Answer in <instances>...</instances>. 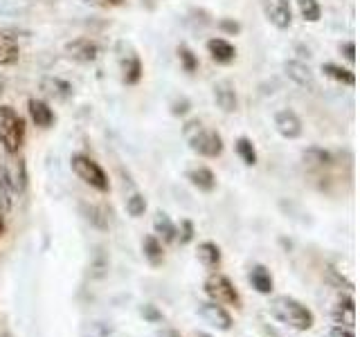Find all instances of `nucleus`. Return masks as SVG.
<instances>
[{
    "label": "nucleus",
    "mask_w": 360,
    "mask_h": 337,
    "mask_svg": "<svg viewBox=\"0 0 360 337\" xmlns=\"http://www.w3.org/2000/svg\"><path fill=\"white\" fill-rule=\"evenodd\" d=\"M158 337H180V333L174 331V329H167V331H162V333H158Z\"/></svg>",
    "instance_id": "39"
},
{
    "label": "nucleus",
    "mask_w": 360,
    "mask_h": 337,
    "mask_svg": "<svg viewBox=\"0 0 360 337\" xmlns=\"http://www.w3.org/2000/svg\"><path fill=\"white\" fill-rule=\"evenodd\" d=\"M14 191H11V185L7 180V173H5V166L0 164V213H9L11 205H14Z\"/></svg>",
    "instance_id": "26"
},
{
    "label": "nucleus",
    "mask_w": 360,
    "mask_h": 337,
    "mask_svg": "<svg viewBox=\"0 0 360 337\" xmlns=\"http://www.w3.org/2000/svg\"><path fill=\"white\" fill-rule=\"evenodd\" d=\"M187 180H189L191 187H196L198 191H202V194H212V191L217 189V176H214V171L207 166L189 168Z\"/></svg>",
    "instance_id": "19"
},
{
    "label": "nucleus",
    "mask_w": 360,
    "mask_h": 337,
    "mask_svg": "<svg viewBox=\"0 0 360 337\" xmlns=\"http://www.w3.org/2000/svg\"><path fill=\"white\" fill-rule=\"evenodd\" d=\"M30 3H32V0H30Z\"/></svg>",
    "instance_id": "43"
},
{
    "label": "nucleus",
    "mask_w": 360,
    "mask_h": 337,
    "mask_svg": "<svg viewBox=\"0 0 360 337\" xmlns=\"http://www.w3.org/2000/svg\"><path fill=\"white\" fill-rule=\"evenodd\" d=\"M268 312L270 317H275L279 324L288 326L292 331H309L315 324V315L309 306H304L302 301L288 295H277L270 299L268 303Z\"/></svg>",
    "instance_id": "1"
},
{
    "label": "nucleus",
    "mask_w": 360,
    "mask_h": 337,
    "mask_svg": "<svg viewBox=\"0 0 360 337\" xmlns=\"http://www.w3.org/2000/svg\"><path fill=\"white\" fill-rule=\"evenodd\" d=\"M234 151H236V155L241 157V162L245 164V166H255L257 164V149H255V144H252V140L250 138H239L234 142Z\"/></svg>",
    "instance_id": "25"
},
{
    "label": "nucleus",
    "mask_w": 360,
    "mask_h": 337,
    "mask_svg": "<svg viewBox=\"0 0 360 337\" xmlns=\"http://www.w3.org/2000/svg\"><path fill=\"white\" fill-rule=\"evenodd\" d=\"M11 160L9 164H5V173H7V180H9V185H11V191L14 194H22V191L27 189V164L25 160H22V155L14 153V155H9Z\"/></svg>",
    "instance_id": "10"
},
{
    "label": "nucleus",
    "mask_w": 360,
    "mask_h": 337,
    "mask_svg": "<svg viewBox=\"0 0 360 337\" xmlns=\"http://www.w3.org/2000/svg\"><path fill=\"white\" fill-rule=\"evenodd\" d=\"M39 88H41V93L45 97L54 99V101H68L75 93L72 84H68L65 79H61V77H43Z\"/></svg>",
    "instance_id": "14"
},
{
    "label": "nucleus",
    "mask_w": 360,
    "mask_h": 337,
    "mask_svg": "<svg viewBox=\"0 0 360 337\" xmlns=\"http://www.w3.org/2000/svg\"><path fill=\"white\" fill-rule=\"evenodd\" d=\"M153 230H155V236L160 239L162 243H174L176 241V223L167 216L165 211H158L155 218H153Z\"/></svg>",
    "instance_id": "23"
},
{
    "label": "nucleus",
    "mask_w": 360,
    "mask_h": 337,
    "mask_svg": "<svg viewBox=\"0 0 360 337\" xmlns=\"http://www.w3.org/2000/svg\"><path fill=\"white\" fill-rule=\"evenodd\" d=\"M302 160H304V164H307V166L318 168V166L331 164V153L324 151V149H318V146H311V149H307V151L302 153Z\"/></svg>",
    "instance_id": "28"
},
{
    "label": "nucleus",
    "mask_w": 360,
    "mask_h": 337,
    "mask_svg": "<svg viewBox=\"0 0 360 337\" xmlns=\"http://www.w3.org/2000/svg\"><path fill=\"white\" fill-rule=\"evenodd\" d=\"M142 3H146V5H149V7H153V0H142Z\"/></svg>",
    "instance_id": "42"
},
{
    "label": "nucleus",
    "mask_w": 360,
    "mask_h": 337,
    "mask_svg": "<svg viewBox=\"0 0 360 337\" xmlns=\"http://www.w3.org/2000/svg\"><path fill=\"white\" fill-rule=\"evenodd\" d=\"M27 112H30V119H32L34 126L43 128V131L52 128L54 121H56V115H54V110L50 108L48 101L37 99V97H32L27 101Z\"/></svg>",
    "instance_id": "13"
},
{
    "label": "nucleus",
    "mask_w": 360,
    "mask_h": 337,
    "mask_svg": "<svg viewBox=\"0 0 360 337\" xmlns=\"http://www.w3.org/2000/svg\"><path fill=\"white\" fill-rule=\"evenodd\" d=\"M219 29L225 32V34H232V37H234V34L241 32V25L236 20H232V18H221L219 20Z\"/></svg>",
    "instance_id": "35"
},
{
    "label": "nucleus",
    "mask_w": 360,
    "mask_h": 337,
    "mask_svg": "<svg viewBox=\"0 0 360 337\" xmlns=\"http://www.w3.org/2000/svg\"><path fill=\"white\" fill-rule=\"evenodd\" d=\"M183 135L187 146L194 153L202 155V157H219L223 153V138L219 131H212L202 126L200 119H189L183 126Z\"/></svg>",
    "instance_id": "2"
},
{
    "label": "nucleus",
    "mask_w": 360,
    "mask_h": 337,
    "mask_svg": "<svg viewBox=\"0 0 360 337\" xmlns=\"http://www.w3.org/2000/svg\"><path fill=\"white\" fill-rule=\"evenodd\" d=\"M117 63H120V72H122V84H127V86L140 84V79L144 74L142 59L127 41L117 43Z\"/></svg>",
    "instance_id": "6"
},
{
    "label": "nucleus",
    "mask_w": 360,
    "mask_h": 337,
    "mask_svg": "<svg viewBox=\"0 0 360 337\" xmlns=\"http://www.w3.org/2000/svg\"><path fill=\"white\" fill-rule=\"evenodd\" d=\"M84 3L93 5V7H101V9H110V7L124 5V0H84Z\"/></svg>",
    "instance_id": "37"
},
{
    "label": "nucleus",
    "mask_w": 360,
    "mask_h": 337,
    "mask_svg": "<svg viewBox=\"0 0 360 337\" xmlns=\"http://www.w3.org/2000/svg\"><path fill=\"white\" fill-rule=\"evenodd\" d=\"M20 59V45L16 37H11L9 32L0 29V67L14 65Z\"/></svg>",
    "instance_id": "18"
},
{
    "label": "nucleus",
    "mask_w": 360,
    "mask_h": 337,
    "mask_svg": "<svg viewBox=\"0 0 360 337\" xmlns=\"http://www.w3.org/2000/svg\"><path fill=\"white\" fill-rule=\"evenodd\" d=\"M27 138V126L25 119H22L16 108L11 106H0V144L7 155L20 153L22 144H25Z\"/></svg>",
    "instance_id": "3"
},
{
    "label": "nucleus",
    "mask_w": 360,
    "mask_h": 337,
    "mask_svg": "<svg viewBox=\"0 0 360 337\" xmlns=\"http://www.w3.org/2000/svg\"><path fill=\"white\" fill-rule=\"evenodd\" d=\"M340 52L345 54V59H347L349 63H354V61H356V43H354V41L342 43V45H340Z\"/></svg>",
    "instance_id": "36"
},
{
    "label": "nucleus",
    "mask_w": 360,
    "mask_h": 337,
    "mask_svg": "<svg viewBox=\"0 0 360 337\" xmlns=\"http://www.w3.org/2000/svg\"><path fill=\"white\" fill-rule=\"evenodd\" d=\"M127 211H129V216H133V218L144 216V211H146V198L142 194L129 196L127 198Z\"/></svg>",
    "instance_id": "30"
},
{
    "label": "nucleus",
    "mask_w": 360,
    "mask_h": 337,
    "mask_svg": "<svg viewBox=\"0 0 360 337\" xmlns=\"http://www.w3.org/2000/svg\"><path fill=\"white\" fill-rule=\"evenodd\" d=\"M196 258L198 261L205 265L207 270H219V265H221V258H223V254H221V247L214 243V241H202V243H198V247H196Z\"/></svg>",
    "instance_id": "21"
},
{
    "label": "nucleus",
    "mask_w": 360,
    "mask_h": 337,
    "mask_svg": "<svg viewBox=\"0 0 360 337\" xmlns=\"http://www.w3.org/2000/svg\"><path fill=\"white\" fill-rule=\"evenodd\" d=\"M212 93H214V101H217V106L223 112H228V115L236 112V108H239V97H236V88H234L232 81H228V79H221V81L214 84Z\"/></svg>",
    "instance_id": "12"
},
{
    "label": "nucleus",
    "mask_w": 360,
    "mask_h": 337,
    "mask_svg": "<svg viewBox=\"0 0 360 337\" xmlns=\"http://www.w3.org/2000/svg\"><path fill=\"white\" fill-rule=\"evenodd\" d=\"M329 337H356L354 329H345V326H333L329 331Z\"/></svg>",
    "instance_id": "38"
},
{
    "label": "nucleus",
    "mask_w": 360,
    "mask_h": 337,
    "mask_svg": "<svg viewBox=\"0 0 360 337\" xmlns=\"http://www.w3.org/2000/svg\"><path fill=\"white\" fill-rule=\"evenodd\" d=\"M264 16L273 27L288 29L292 25V5L290 0H262Z\"/></svg>",
    "instance_id": "7"
},
{
    "label": "nucleus",
    "mask_w": 360,
    "mask_h": 337,
    "mask_svg": "<svg viewBox=\"0 0 360 337\" xmlns=\"http://www.w3.org/2000/svg\"><path fill=\"white\" fill-rule=\"evenodd\" d=\"M202 290H205V295L210 297V301H217V303H221V306L241 308L239 290H236L232 281L225 275H221V272H212L205 279V284H202Z\"/></svg>",
    "instance_id": "5"
},
{
    "label": "nucleus",
    "mask_w": 360,
    "mask_h": 337,
    "mask_svg": "<svg viewBox=\"0 0 360 337\" xmlns=\"http://www.w3.org/2000/svg\"><path fill=\"white\" fill-rule=\"evenodd\" d=\"M65 54L77 63H93L99 56V45L95 41L82 37V39H75L65 45Z\"/></svg>",
    "instance_id": "11"
},
{
    "label": "nucleus",
    "mask_w": 360,
    "mask_h": 337,
    "mask_svg": "<svg viewBox=\"0 0 360 337\" xmlns=\"http://www.w3.org/2000/svg\"><path fill=\"white\" fill-rule=\"evenodd\" d=\"M189 108H191V104H189V99H185V97H180V99H174V101H172V115H174V117H183V115H187Z\"/></svg>",
    "instance_id": "34"
},
{
    "label": "nucleus",
    "mask_w": 360,
    "mask_h": 337,
    "mask_svg": "<svg viewBox=\"0 0 360 337\" xmlns=\"http://www.w3.org/2000/svg\"><path fill=\"white\" fill-rule=\"evenodd\" d=\"M142 252H144V258L149 261V265L158 267L162 261H165V247H162V241L158 239L155 234H149L144 236L142 241Z\"/></svg>",
    "instance_id": "22"
},
{
    "label": "nucleus",
    "mask_w": 360,
    "mask_h": 337,
    "mask_svg": "<svg viewBox=\"0 0 360 337\" xmlns=\"http://www.w3.org/2000/svg\"><path fill=\"white\" fill-rule=\"evenodd\" d=\"M207 52L212 56V61H217L221 65H228L236 59V48L228 39H221V37H214L207 41Z\"/></svg>",
    "instance_id": "16"
},
{
    "label": "nucleus",
    "mask_w": 360,
    "mask_h": 337,
    "mask_svg": "<svg viewBox=\"0 0 360 337\" xmlns=\"http://www.w3.org/2000/svg\"><path fill=\"white\" fill-rule=\"evenodd\" d=\"M176 227H178V232H176V241H178L180 245H187L191 239H194L196 230H194V223H191L189 218H183V220H180V225H176Z\"/></svg>",
    "instance_id": "31"
},
{
    "label": "nucleus",
    "mask_w": 360,
    "mask_h": 337,
    "mask_svg": "<svg viewBox=\"0 0 360 337\" xmlns=\"http://www.w3.org/2000/svg\"><path fill=\"white\" fill-rule=\"evenodd\" d=\"M331 319L338 326H345V329H354L356 326V303L352 295H342L338 297V301L331 308Z\"/></svg>",
    "instance_id": "15"
},
{
    "label": "nucleus",
    "mask_w": 360,
    "mask_h": 337,
    "mask_svg": "<svg viewBox=\"0 0 360 337\" xmlns=\"http://www.w3.org/2000/svg\"><path fill=\"white\" fill-rule=\"evenodd\" d=\"M322 72H324V77H329L335 84L352 86V88L356 86V74H354V70H349V67L335 65V63H322Z\"/></svg>",
    "instance_id": "24"
},
{
    "label": "nucleus",
    "mask_w": 360,
    "mask_h": 337,
    "mask_svg": "<svg viewBox=\"0 0 360 337\" xmlns=\"http://www.w3.org/2000/svg\"><path fill=\"white\" fill-rule=\"evenodd\" d=\"M70 168H72V173L79 180H82V183H86L88 187H93L95 191H99V194H108V191H110L108 173L90 155H86V153H75L70 157Z\"/></svg>",
    "instance_id": "4"
},
{
    "label": "nucleus",
    "mask_w": 360,
    "mask_h": 337,
    "mask_svg": "<svg viewBox=\"0 0 360 337\" xmlns=\"http://www.w3.org/2000/svg\"><path fill=\"white\" fill-rule=\"evenodd\" d=\"M191 337H212V335H210V333H194Z\"/></svg>",
    "instance_id": "41"
},
{
    "label": "nucleus",
    "mask_w": 360,
    "mask_h": 337,
    "mask_svg": "<svg viewBox=\"0 0 360 337\" xmlns=\"http://www.w3.org/2000/svg\"><path fill=\"white\" fill-rule=\"evenodd\" d=\"M198 315L212 326V329L223 331V333H228L232 329V324H234L232 315L217 301H200L198 303Z\"/></svg>",
    "instance_id": "8"
},
{
    "label": "nucleus",
    "mask_w": 360,
    "mask_h": 337,
    "mask_svg": "<svg viewBox=\"0 0 360 337\" xmlns=\"http://www.w3.org/2000/svg\"><path fill=\"white\" fill-rule=\"evenodd\" d=\"M275 131L281 135L284 140H297L304 133V124L300 115L292 108H281L275 112Z\"/></svg>",
    "instance_id": "9"
},
{
    "label": "nucleus",
    "mask_w": 360,
    "mask_h": 337,
    "mask_svg": "<svg viewBox=\"0 0 360 337\" xmlns=\"http://www.w3.org/2000/svg\"><path fill=\"white\" fill-rule=\"evenodd\" d=\"M3 234H5V216L0 213V239H3Z\"/></svg>",
    "instance_id": "40"
},
{
    "label": "nucleus",
    "mask_w": 360,
    "mask_h": 337,
    "mask_svg": "<svg viewBox=\"0 0 360 337\" xmlns=\"http://www.w3.org/2000/svg\"><path fill=\"white\" fill-rule=\"evenodd\" d=\"M284 70L288 74V79L295 86L304 88V90H313L315 88V77L311 72V67L307 63H300V61H288L284 65Z\"/></svg>",
    "instance_id": "17"
},
{
    "label": "nucleus",
    "mask_w": 360,
    "mask_h": 337,
    "mask_svg": "<svg viewBox=\"0 0 360 337\" xmlns=\"http://www.w3.org/2000/svg\"><path fill=\"white\" fill-rule=\"evenodd\" d=\"M295 5L300 9V16L307 22H320V18H322L320 0H295Z\"/></svg>",
    "instance_id": "27"
},
{
    "label": "nucleus",
    "mask_w": 360,
    "mask_h": 337,
    "mask_svg": "<svg viewBox=\"0 0 360 337\" xmlns=\"http://www.w3.org/2000/svg\"><path fill=\"white\" fill-rule=\"evenodd\" d=\"M248 281H250L252 290H257L259 295H270V292H273V286H275L270 270L266 265H262V263H257V265L250 267V272H248Z\"/></svg>",
    "instance_id": "20"
},
{
    "label": "nucleus",
    "mask_w": 360,
    "mask_h": 337,
    "mask_svg": "<svg viewBox=\"0 0 360 337\" xmlns=\"http://www.w3.org/2000/svg\"><path fill=\"white\" fill-rule=\"evenodd\" d=\"M178 52V61H180V67L187 72V74H194L198 70V56L191 52L187 45H180V48L176 50Z\"/></svg>",
    "instance_id": "29"
},
{
    "label": "nucleus",
    "mask_w": 360,
    "mask_h": 337,
    "mask_svg": "<svg viewBox=\"0 0 360 337\" xmlns=\"http://www.w3.org/2000/svg\"><path fill=\"white\" fill-rule=\"evenodd\" d=\"M140 315H142V317L146 319V322H162L165 317H162V312L160 310H158L155 306H153V303H144V306L140 308Z\"/></svg>",
    "instance_id": "32"
},
{
    "label": "nucleus",
    "mask_w": 360,
    "mask_h": 337,
    "mask_svg": "<svg viewBox=\"0 0 360 337\" xmlns=\"http://www.w3.org/2000/svg\"><path fill=\"white\" fill-rule=\"evenodd\" d=\"M88 220H93L97 227H101V230H106L108 227V223H106V218H104V209H99V207H95V205H90L88 207Z\"/></svg>",
    "instance_id": "33"
}]
</instances>
